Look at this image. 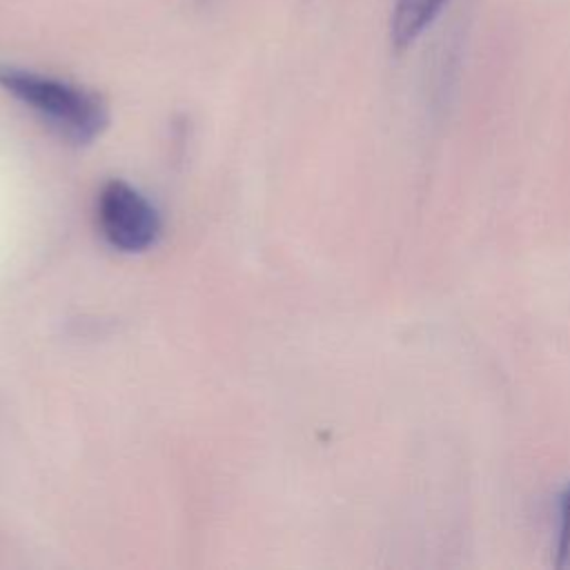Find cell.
<instances>
[{"instance_id":"1","label":"cell","mask_w":570,"mask_h":570,"mask_svg":"<svg viewBox=\"0 0 570 570\" xmlns=\"http://www.w3.org/2000/svg\"><path fill=\"white\" fill-rule=\"evenodd\" d=\"M0 87L71 142H91L107 127L102 98L69 80L4 65Z\"/></svg>"},{"instance_id":"4","label":"cell","mask_w":570,"mask_h":570,"mask_svg":"<svg viewBox=\"0 0 570 570\" xmlns=\"http://www.w3.org/2000/svg\"><path fill=\"white\" fill-rule=\"evenodd\" d=\"M557 568H570V483L559 497V539Z\"/></svg>"},{"instance_id":"2","label":"cell","mask_w":570,"mask_h":570,"mask_svg":"<svg viewBox=\"0 0 570 570\" xmlns=\"http://www.w3.org/2000/svg\"><path fill=\"white\" fill-rule=\"evenodd\" d=\"M98 227L111 247L145 252L160 234V218L140 191L111 180L98 196Z\"/></svg>"},{"instance_id":"3","label":"cell","mask_w":570,"mask_h":570,"mask_svg":"<svg viewBox=\"0 0 570 570\" xmlns=\"http://www.w3.org/2000/svg\"><path fill=\"white\" fill-rule=\"evenodd\" d=\"M450 0H396L390 22V38L396 49L410 47L441 16Z\"/></svg>"}]
</instances>
